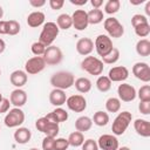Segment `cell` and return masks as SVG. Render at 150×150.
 I'll list each match as a JSON object with an SVG mask.
<instances>
[{"label": "cell", "mask_w": 150, "mask_h": 150, "mask_svg": "<svg viewBox=\"0 0 150 150\" xmlns=\"http://www.w3.org/2000/svg\"><path fill=\"white\" fill-rule=\"evenodd\" d=\"M103 67H104L103 62L96 56L88 55L81 61V69L90 75H95V76L101 75L103 71Z\"/></svg>", "instance_id": "277c9868"}, {"label": "cell", "mask_w": 150, "mask_h": 150, "mask_svg": "<svg viewBox=\"0 0 150 150\" xmlns=\"http://www.w3.org/2000/svg\"><path fill=\"white\" fill-rule=\"evenodd\" d=\"M59 131H60L59 124H57V123H54V122H52V121H49V123H48V125L46 127V129H45L43 134H45L46 136H49V137H54V138H56V136H57Z\"/></svg>", "instance_id": "e575fe53"}, {"label": "cell", "mask_w": 150, "mask_h": 150, "mask_svg": "<svg viewBox=\"0 0 150 150\" xmlns=\"http://www.w3.org/2000/svg\"><path fill=\"white\" fill-rule=\"evenodd\" d=\"M138 110L143 115H149L150 114V102H143L141 101L138 104Z\"/></svg>", "instance_id": "f6af8a7d"}, {"label": "cell", "mask_w": 150, "mask_h": 150, "mask_svg": "<svg viewBox=\"0 0 150 150\" xmlns=\"http://www.w3.org/2000/svg\"><path fill=\"white\" fill-rule=\"evenodd\" d=\"M46 46L42 45L40 41H36V42H33L32 46H30V49H32V53L35 55V56H42L45 54V50H46Z\"/></svg>", "instance_id": "f35d334b"}, {"label": "cell", "mask_w": 150, "mask_h": 150, "mask_svg": "<svg viewBox=\"0 0 150 150\" xmlns=\"http://www.w3.org/2000/svg\"><path fill=\"white\" fill-rule=\"evenodd\" d=\"M48 123H49V120H48L46 116L40 117V118H38V120L35 121V128L38 129V131H40V132L43 134V131H45L46 127L48 125Z\"/></svg>", "instance_id": "b9f144b4"}, {"label": "cell", "mask_w": 150, "mask_h": 150, "mask_svg": "<svg viewBox=\"0 0 150 150\" xmlns=\"http://www.w3.org/2000/svg\"><path fill=\"white\" fill-rule=\"evenodd\" d=\"M54 142H55L54 137L46 136L42 141V150H54Z\"/></svg>", "instance_id": "ee69618b"}, {"label": "cell", "mask_w": 150, "mask_h": 150, "mask_svg": "<svg viewBox=\"0 0 150 150\" xmlns=\"http://www.w3.org/2000/svg\"><path fill=\"white\" fill-rule=\"evenodd\" d=\"M59 27V29H69L71 26H73V21H71V16L67 13H63V14H60L56 19V22H55Z\"/></svg>", "instance_id": "83f0119b"}, {"label": "cell", "mask_w": 150, "mask_h": 150, "mask_svg": "<svg viewBox=\"0 0 150 150\" xmlns=\"http://www.w3.org/2000/svg\"><path fill=\"white\" fill-rule=\"evenodd\" d=\"M29 5L35 7V8H39V7H42L46 5V1L45 0H29Z\"/></svg>", "instance_id": "c3c4849f"}, {"label": "cell", "mask_w": 150, "mask_h": 150, "mask_svg": "<svg viewBox=\"0 0 150 150\" xmlns=\"http://www.w3.org/2000/svg\"><path fill=\"white\" fill-rule=\"evenodd\" d=\"M94 47H95V49H96V53H97L101 57L105 56V55H107L108 53H110L111 49L114 48L111 39H110L108 35H105V34H100V35H97V38L95 39V42H94Z\"/></svg>", "instance_id": "52a82bcc"}, {"label": "cell", "mask_w": 150, "mask_h": 150, "mask_svg": "<svg viewBox=\"0 0 150 150\" xmlns=\"http://www.w3.org/2000/svg\"><path fill=\"white\" fill-rule=\"evenodd\" d=\"M132 74L142 82L150 81V67L146 62H136L132 66Z\"/></svg>", "instance_id": "5bb4252c"}, {"label": "cell", "mask_w": 150, "mask_h": 150, "mask_svg": "<svg viewBox=\"0 0 150 150\" xmlns=\"http://www.w3.org/2000/svg\"><path fill=\"white\" fill-rule=\"evenodd\" d=\"M9 105H11V102L8 98L4 97L2 101L0 102V114H4V112H7L9 110Z\"/></svg>", "instance_id": "7dc6e473"}, {"label": "cell", "mask_w": 150, "mask_h": 150, "mask_svg": "<svg viewBox=\"0 0 150 150\" xmlns=\"http://www.w3.org/2000/svg\"><path fill=\"white\" fill-rule=\"evenodd\" d=\"M27 80H28L27 73H26L25 70H21V69L14 70V71L9 75V81H11V83H12L14 87H16V88L23 87V86L27 83Z\"/></svg>", "instance_id": "ac0fdd59"}, {"label": "cell", "mask_w": 150, "mask_h": 150, "mask_svg": "<svg viewBox=\"0 0 150 150\" xmlns=\"http://www.w3.org/2000/svg\"><path fill=\"white\" fill-rule=\"evenodd\" d=\"M63 5H64V1L63 0H49V6L54 11L61 9L63 7Z\"/></svg>", "instance_id": "bcb514c9"}, {"label": "cell", "mask_w": 150, "mask_h": 150, "mask_svg": "<svg viewBox=\"0 0 150 150\" xmlns=\"http://www.w3.org/2000/svg\"><path fill=\"white\" fill-rule=\"evenodd\" d=\"M74 86L79 93L86 94V93L90 91V89H91V81L88 77H79L75 80Z\"/></svg>", "instance_id": "d4e9b609"}, {"label": "cell", "mask_w": 150, "mask_h": 150, "mask_svg": "<svg viewBox=\"0 0 150 150\" xmlns=\"http://www.w3.org/2000/svg\"><path fill=\"white\" fill-rule=\"evenodd\" d=\"M137 96L139 98V101L143 102H150V86L149 84H144L138 89Z\"/></svg>", "instance_id": "d590c367"}, {"label": "cell", "mask_w": 150, "mask_h": 150, "mask_svg": "<svg viewBox=\"0 0 150 150\" xmlns=\"http://www.w3.org/2000/svg\"><path fill=\"white\" fill-rule=\"evenodd\" d=\"M71 21H73V27L76 30H84L87 29L89 22H88V16L87 12L84 9H76L71 15Z\"/></svg>", "instance_id": "7c38bea8"}, {"label": "cell", "mask_w": 150, "mask_h": 150, "mask_svg": "<svg viewBox=\"0 0 150 150\" xmlns=\"http://www.w3.org/2000/svg\"><path fill=\"white\" fill-rule=\"evenodd\" d=\"M93 127V121L90 117L88 116H80L76 121H75V129L76 131H80V132H86V131H89Z\"/></svg>", "instance_id": "cb8c5ba5"}, {"label": "cell", "mask_w": 150, "mask_h": 150, "mask_svg": "<svg viewBox=\"0 0 150 150\" xmlns=\"http://www.w3.org/2000/svg\"><path fill=\"white\" fill-rule=\"evenodd\" d=\"M0 34H7V21L5 20H0Z\"/></svg>", "instance_id": "681fc988"}, {"label": "cell", "mask_w": 150, "mask_h": 150, "mask_svg": "<svg viewBox=\"0 0 150 150\" xmlns=\"http://www.w3.org/2000/svg\"><path fill=\"white\" fill-rule=\"evenodd\" d=\"M30 138H32V131L28 128L19 127L14 131V139L19 144H26L30 141Z\"/></svg>", "instance_id": "7402d4cb"}, {"label": "cell", "mask_w": 150, "mask_h": 150, "mask_svg": "<svg viewBox=\"0 0 150 150\" xmlns=\"http://www.w3.org/2000/svg\"><path fill=\"white\" fill-rule=\"evenodd\" d=\"M59 32H60V29H59L57 25L53 21H48V22L43 23L42 30L39 36V41L42 45H45L46 47H49V46H52L54 40L57 38Z\"/></svg>", "instance_id": "7a4b0ae2"}, {"label": "cell", "mask_w": 150, "mask_h": 150, "mask_svg": "<svg viewBox=\"0 0 150 150\" xmlns=\"http://www.w3.org/2000/svg\"><path fill=\"white\" fill-rule=\"evenodd\" d=\"M87 16H88L89 25H98L104 19L102 9H97V8H93L89 12H87Z\"/></svg>", "instance_id": "484cf974"}, {"label": "cell", "mask_w": 150, "mask_h": 150, "mask_svg": "<svg viewBox=\"0 0 150 150\" xmlns=\"http://www.w3.org/2000/svg\"><path fill=\"white\" fill-rule=\"evenodd\" d=\"M131 121H132L131 112H129V111H122V112H120L115 117V120L112 122V125H111L112 135H115V136L123 135L125 132V130L128 129V127L130 125Z\"/></svg>", "instance_id": "3957f363"}, {"label": "cell", "mask_w": 150, "mask_h": 150, "mask_svg": "<svg viewBox=\"0 0 150 150\" xmlns=\"http://www.w3.org/2000/svg\"><path fill=\"white\" fill-rule=\"evenodd\" d=\"M105 109L108 112H117L121 109V101L118 97H109L105 101Z\"/></svg>", "instance_id": "1f68e13d"}, {"label": "cell", "mask_w": 150, "mask_h": 150, "mask_svg": "<svg viewBox=\"0 0 150 150\" xmlns=\"http://www.w3.org/2000/svg\"><path fill=\"white\" fill-rule=\"evenodd\" d=\"M81 146H82V150H98L97 142L94 141L93 138H88V139H86Z\"/></svg>", "instance_id": "7bdbcfd3"}, {"label": "cell", "mask_w": 150, "mask_h": 150, "mask_svg": "<svg viewBox=\"0 0 150 150\" xmlns=\"http://www.w3.org/2000/svg\"><path fill=\"white\" fill-rule=\"evenodd\" d=\"M117 150H130V148H128V146H121Z\"/></svg>", "instance_id": "9f6ffc18"}, {"label": "cell", "mask_w": 150, "mask_h": 150, "mask_svg": "<svg viewBox=\"0 0 150 150\" xmlns=\"http://www.w3.org/2000/svg\"><path fill=\"white\" fill-rule=\"evenodd\" d=\"M111 83H112V82L109 80L108 76H105V75H100V76L97 77V80H96V88H97L101 93H107V91L110 90Z\"/></svg>", "instance_id": "f546056e"}, {"label": "cell", "mask_w": 150, "mask_h": 150, "mask_svg": "<svg viewBox=\"0 0 150 150\" xmlns=\"http://www.w3.org/2000/svg\"><path fill=\"white\" fill-rule=\"evenodd\" d=\"M118 100L123 102H131L137 97V91L134 86L129 83H121L117 88Z\"/></svg>", "instance_id": "30bf717a"}, {"label": "cell", "mask_w": 150, "mask_h": 150, "mask_svg": "<svg viewBox=\"0 0 150 150\" xmlns=\"http://www.w3.org/2000/svg\"><path fill=\"white\" fill-rule=\"evenodd\" d=\"M74 82H75L74 74L66 70L56 71L50 77V84L55 89H61V90L69 89L71 86H74Z\"/></svg>", "instance_id": "6da1fadb"}, {"label": "cell", "mask_w": 150, "mask_h": 150, "mask_svg": "<svg viewBox=\"0 0 150 150\" xmlns=\"http://www.w3.org/2000/svg\"><path fill=\"white\" fill-rule=\"evenodd\" d=\"M76 52L82 56H88L94 50V42L90 38H81L76 42Z\"/></svg>", "instance_id": "e0dca14e"}, {"label": "cell", "mask_w": 150, "mask_h": 150, "mask_svg": "<svg viewBox=\"0 0 150 150\" xmlns=\"http://www.w3.org/2000/svg\"><path fill=\"white\" fill-rule=\"evenodd\" d=\"M46 117L49 120V121H52V122H54V123H62V122H66L67 120H68V112L63 109V108H61V107H57V108H55L52 112H49V114H47L46 115Z\"/></svg>", "instance_id": "ffe728a7"}, {"label": "cell", "mask_w": 150, "mask_h": 150, "mask_svg": "<svg viewBox=\"0 0 150 150\" xmlns=\"http://www.w3.org/2000/svg\"><path fill=\"white\" fill-rule=\"evenodd\" d=\"M2 16H4V9H2V7L0 6V20L2 19Z\"/></svg>", "instance_id": "11a10c76"}, {"label": "cell", "mask_w": 150, "mask_h": 150, "mask_svg": "<svg viewBox=\"0 0 150 150\" xmlns=\"http://www.w3.org/2000/svg\"><path fill=\"white\" fill-rule=\"evenodd\" d=\"M5 48H6V43H5V41L0 38V54H1V53H4Z\"/></svg>", "instance_id": "f5cc1de1"}, {"label": "cell", "mask_w": 150, "mask_h": 150, "mask_svg": "<svg viewBox=\"0 0 150 150\" xmlns=\"http://www.w3.org/2000/svg\"><path fill=\"white\" fill-rule=\"evenodd\" d=\"M70 4L73 5H76V6H83L87 4V0H69Z\"/></svg>", "instance_id": "816d5d0a"}, {"label": "cell", "mask_w": 150, "mask_h": 150, "mask_svg": "<svg viewBox=\"0 0 150 150\" xmlns=\"http://www.w3.org/2000/svg\"><path fill=\"white\" fill-rule=\"evenodd\" d=\"M9 102H11V104L14 105V108L23 107L27 102V93L21 88L14 89L9 95Z\"/></svg>", "instance_id": "2e32d148"}, {"label": "cell", "mask_w": 150, "mask_h": 150, "mask_svg": "<svg viewBox=\"0 0 150 150\" xmlns=\"http://www.w3.org/2000/svg\"><path fill=\"white\" fill-rule=\"evenodd\" d=\"M91 121L97 127H105L108 124V122H109V115H108V112H104L102 110H98V111H96L94 114Z\"/></svg>", "instance_id": "f1b7e54d"}, {"label": "cell", "mask_w": 150, "mask_h": 150, "mask_svg": "<svg viewBox=\"0 0 150 150\" xmlns=\"http://www.w3.org/2000/svg\"><path fill=\"white\" fill-rule=\"evenodd\" d=\"M45 14L40 11H35V12H32L28 14L27 16V25L32 28H36V27H40L41 25H43L45 22Z\"/></svg>", "instance_id": "603a6c76"}, {"label": "cell", "mask_w": 150, "mask_h": 150, "mask_svg": "<svg viewBox=\"0 0 150 150\" xmlns=\"http://www.w3.org/2000/svg\"><path fill=\"white\" fill-rule=\"evenodd\" d=\"M67 139H68L69 145H71V146H74V148H77V146H81V145L83 144V142H84V136H83V134L80 132V131H73V132L69 135V137H68Z\"/></svg>", "instance_id": "4dcf8cb0"}, {"label": "cell", "mask_w": 150, "mask_h": 150, "mask_svg": "<svg viewBox=\"0 0 150 150\" xmlns=\"http://www.w3.org/2000/svg\"><path fill=\"white\" fill-rule=\"evenodd\" d=\"M2 98H4V97H2V94H1V93H0V102H1V101H2Z\"/></svg>", "instance_id": "6f0895ef"}, {"label": "cell", "mask_w": 150, "mask_h": 150, "mask_svg": "<svg viewBox=\"0 0 150 150\" xmlns=\"http://www.w3.org/2000/svg\"><path fill=\"white\" fill-rule=\"evenodd\" d=\"M148 22H149L148 18L145 15H143V14H135L131 18V25H132L134 28L136 26H139V25H143V23H148Z\"/></svg>", "instance_id": "60d3db41"}, {"label": "cell", "mask_w": 150, "mask_h": 150, "mask_svg": "<svg viewBox=\"0 0 150 150\" xmlns=\"http://www.w3.org/2000/svg\"><path fill=\"white\" fill-rule=\"evenodd\" d=\"M29 150H39V149H38V148H30Z\"/></svg>", "instance_id": "680465c9"}, {"label": "cell", "mask_w": 150, "mask_h": 150, "mask_svg": "<svg viewBox=\"0 0 150 150\" xmlns=\"http://www.w3.org/2000/svg\"><path fill=\"white\" fill-rule=\"evenodd\" d=\"M145 14L146 15H150V1H148L145 4Z\"/></svg>", "instance_id": "db71d44e"}, {"label": "cell", "mask_w": 150, "mask_h": 150, "mask_svg": "<svg viewBox=\"0 0 150 150\" xmlns=\"http://www.w3.org/2000/svg\"><path fill=\"white\" fill-rule=\"evenodd\" d=\"M134 29H135L136 35L139 36V38H146L150 34V25H149V22L139 25V26H136Z\"/></svg>", "instance_id": "8d00e7d4"}, {"label": "cell", "mask_w": 150, "mask_h": 150, "mask_svg": "<svg viewBox=\"0 0 150 150\" xmlns=\"http://www.w3.org/2000/svg\"><path fill=\"white\" fill-rule=\"evenodd\" d=\"M66 104L68 109H70L74 112H82L87 108V100L82 95H71L67 97Z\"/></svg>", "instance_id": "8fae6325"}, {"label": "cell", "mask_w": 150, "mask_h": 150, "mask_svg": "<svg viewBox=\"0 0 150 150\" xmlns=\"http://www.w3.org/2000/svg\"><path fill=\"white\" fill-rule=\"evenodd\" d=\"M20 32V23L16 20H8L7 21V34L8 35H16Z\"/></svg>", "instance_id": "74e56055"}, {"label": "cell", "mask_w": 150, "mask_h": 150, "mask_svg": "<svg viewBox=\"0 0 150 150\" xmlns=\"http://www.w3.org/2000/svg\"><path fill=\"white\" fill-rule=\"evenodd\" d=\"M134 129L142 137H149L150 136V122L146 120H143V118L135 120Z\"/></svg>", "instance_id": "44dd1931"}, {"label": "cell", "mask_w": 150, "mask_h": 150, "mask_svg": "<svg viewBox=\"0 0 150 150\" xmlns=\"http://www.w3.org/2000/svg\"><path fill=\"white\" fill-rule=\"evenodd\" d=\"M4 122L7 128H19L25 122V112L21 108L9 109L4 118Z\"/></svg>", "instance_id": "8992f818"}, {"label": "cell", "mask_w": 150, "mask_h": 150, "mask_svg": "<svg viewBox=\"0 0 150 150\" xmlns=\"http://www.w3.org/2000/svg\"><path fill=\"white\" fill-rule=\"evenodd\" d=\"M0 75H1V69H0Z\"/></svg>", "instance_id": "91938a15"}, {"label": "cell", "mask_w": 150, "mask_h": 150, "mask_svg": "<svg viewBox=\"0 0 150 150\" xmlns=\"http://www.w3.org/2000/svg\"><path fill=\"white\" fill-rule=\"evenodd\" d=\"M120 7H121L120 0H108L104 5V13H107L109 15L115 14L120 11Z\"/></svg>", "instance_id": "836d02e7"}, {"label": "cell", "mask_w": 150, "mask_h": 150, "mask_svg": "<svg viewBox=\"0 0 150 150\" xmlns=\"http://www.w3.org/2000/svg\"><path fill=\"white\" fill-rule=\"evenodd\" d=\"M103 27L105 29V32L108 33V36L111 39V38H115V39H118L121 38L123 34H124V27L123 25L114 16H109L104 20L103 22Z\"/></svg>", "instance_id": "5b68a950"}, {"label": "cell", "mask_w": 150, "mask_h": 150, "mask_svg": "<svg viewBox=\"0 0 150 150\" xmlns=\"http://www.w3.org/2000/svg\"><path fill=\"white\" fill-rule=\"evenodd\" d=\"M97 145H98V149H102V150H117L120 148L117 137L110 134L101 135L97 141Z\"/></svg>", "instance_id": "4fadbf2b"}, {"label": "cell", "mask_w": 150, "mask_h": 150, "mask_svg": "<svg viewBox=\"0 0 150 150\" xmlns=\"http://www.w3.org/2000/svg\"><path fill=\"white\" fill-rule=\"evenodd\" d=\"M90 4H91V6H93L94 8L100 9V7L103 5V1H102V0H91Z\"/></svg>", "instance_id": "f907efd6"}, {"label": "cell", "mask_w": 150, "mask_h": 150, "mask_svg": "<svg viewBox=\"0 0 150 150\" xmlns=\"http://www.w3.org/2000/svg\"><path fill=\"white\" fill-rule=\"evenodd\" d=\"M46 67V62L42 56H33L25 63V71L29 75H35L41 73Z\"/></svg>", "instance_id": "9c48e42d"}, {"label": "cell", "mask_w": 150, "mask_h": 150, "mask_svg": "<svg viewBox=\"0 0 150 150\" xmlns=\"http://www.w3.org/2000/svg\"><path fill=\"white\" fill-rule=\"evenodd\" d=\"M68 146H69V143H68V139L67 138H63V137L55 138L54 150H67Z\"/></svg>", "instance_id": "ab89813d"}, {"label": "cell", "mask_w": 150, "mask_h": 150, "mask_svg": "<svg viewBox=\"0 0 150 150\" xmlns=\"http://www.w3.org/2000/svg\"><path fill=\"white\" fill-rule=\"evenodd\" d=\"M118 59H120V50L116 47H114L110 53H108L105 56L102 57L101 61L103 63H107V64H114L118 61Z\"/></svg>", "instance_id": "d6a6232c"}, {"label": "cell", "mask_w": 150, "mask_h": 150, "mask_svg": "<svg viewBox=\"0 0 150 150\" xmlns=\"http://www.w3.org/2000/svg\"><path fill=\"white\" fill-rule=\"evenodd\" d=\"M66 100H67V96H66V93L64 90H61V89H53L50 93H49V102L54 107H61L66 103Z\"/></svg>", "instance_id": "d6986e66"}, {"label": "cell", "mask_w": 150, "mask_h": 150, "mask_svg": "<svg viewBox=\"0 0 150 150\" xmlns=\"http://www.w3.org/2000/svg\"><path fill=\"white\" fill-rule=\"evenodd\" d=\"M136 53L139 56L150 55V41L148 39H141L136 43Z\"/></svg>", "instance_id": "4316f807"}, {"label": "cell", "mask_w": 150, "mask_h": 150, "mask_svg": "<svg viewBox=\"0 0 150 150\" xmlns=\"http://www.w3.org/2000/svg\"><path fill=\"white\" fill-rule=\"evenodd\" d=\"M108 77L111 82H123L129 77V70L124 66H116L109 70Z\"/></svg>", "instance_id": "9a60e30c"}, {"label": "cell", "mask_w": 150, "mask_h": 150, "mask_svg": "<svg viewBox=\"0 0 150 150\" xmlns=\"http://www.w3.org/2000/svg\"><path fill=\"white\" fill-rule=\"evenodd\" d=\"M42 57L46 62V66H56L62 61L63 54H62V50L57 46L52 45V46L46 48Z\"/></svg>", "instance_id": "ba28073f"}]
</instances>
